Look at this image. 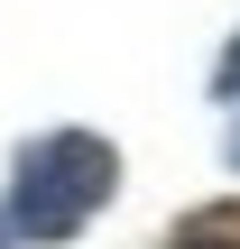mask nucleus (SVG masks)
<instances>
[{"label": "nucleus", "mask_w": 240, "mask_h": 249, "mask_svg": "<svg viewBox=\"0 0 240 249\" xmlns=\"http://www.w3.org/2000/svg\"><path fill=\"white\" fill-rule=\"evenodd\" d=\"M120 185V148L92 129H46L18 148L9 166V203H0V240H74Z\"/></svg>", "instance_id": "1"}, {"label": "nucleus", "mask_w": 240, "mask_h": 249, "mask_svg": "<svg viewBox=\"0 0 240 249\" xmlns=\"http://www.w3.org/2000/svg\"><path fill=\"white\" fill-rule=\"evenodd\" d=\"M166 249H240V203H203Z\"/></svg>", "instance_id": "2"}, {"label": "nucleus", "mask_w": 240, "mask_h": 249, "mask_svg": "<svg viewBox=\"0 0 240 249\" xmlns=\"http://www.w3.org/2000/svg\"><path fill=\"white\" fill-rule=\"evenodd\" d=\"M213 92H231V102H240V37L222 46V65H213Z\"/></svg>", "instance_id": "3"}, {"label": "nucleus", "mask_w": 240, "mask_h": 249, "mask_svg": "<svg viewBox=\"0 0 240 249\" xmlns=\"http://www.w3.org/2000/svg\"><path fill=\"white\" fill-rule=\"evenodd\" d=\"M231 166H240V129H231Z\"/></svg>", "instance_id": "4"}]
</instances>
